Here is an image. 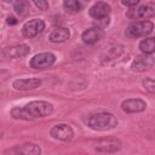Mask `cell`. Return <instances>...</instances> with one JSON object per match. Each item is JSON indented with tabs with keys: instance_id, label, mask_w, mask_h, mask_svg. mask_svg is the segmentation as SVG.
<instances>
[{
	"instance_id": "1",
	"label": "cell",
	"mask_w": 155,
	"mask_h": 155,
	"mask_svg": "<svg viewBox=\"0 0 155 155\" xmlns=\"http://www.w3.org/2000/svg\"><path fill=\"white\" fill-rule=\"evenodd\" d=\"M53 105L45 101H33L23 107H16L11 110V116L19 120H34L51 115Z\"/></svg>"
},
{
	"instance_id": "2",
	"label": "cell",
	"mask_w": 155,
	"mask_h": 155,
	"mask_svg": "<svg viewBox=\"0 0 155 155\" xmlns=\"http://www.w3.org/2000/svg\"><path fill=\"white\" fill-rule=\"evenodd\" d=\"M87 124H88V126L92 130H96V131H107V130H111V128L116 127L117 119L111 113L102 111V113H97V114L91 115L88 117Z\"/></svg>"
},
{
	"instance_id": "3",
	"label": "cell",
	"mask_w": 155,
	"mask_h": 155,
	"mask_svg": "<svg viewBox=\"0 0 155 155\" xmlns=\"http://www.w3.org/2000/svg\"><path fill=\"white\" fill-rule=\"evenodd\" d=\"M154 29V24L150 21H140L132 23L131 25L127 27L125 34L127 38H140V36H147L149 35Z\"/></svg>"
},
{
	"instance_id": "4",
	"label": "cell",
	"mask_w": 155,
	"mask_h": 155,
	"mask_svg": "<svg viewBox=\"0 0 155 155\" xmlns=\"http://www.w3.org/2000/svg\"><path fill=\"white\" fill-rule=\"evenodd\" d=\"M56 62V57L51 52H42L39 54H35L30 59V67L35 69H46L50 68Z\"/></svg>"
},
{
	"instance_id": "5",
	"label": "cell",
	"mask_w": 155,
	"mask_h": 155,
	"mask_svg": "<svg viewBox=\"0 0 155 155\" xmlns=\"http://www.w3.org/2000/svg\"><path fill=\"white\" fill-rule=\"evenodd\" d=\"M45 29V23L42 19H39V18H34V19H30L29 22L24 23L23 28H22V33L25 38H34L38 34H40L42 30Z\"/></svg>"
},
{
	"instance_id": "6",
	"label": "cell",
	"mask_w": 155,
	"mask_h": 155,
	"mask_svg": "<svg viewBox=\"0 0 155 155\" xmlns=\"http://www.w3.org/2000/svg\"><path fill=\"white\" fill-rule=\"evenodd\" d=\"M51 136L54 138V139H58V140H70L74 136V131L73 128L67 125V124H59V125H56L51 128Z\"/></svg>"
},
{
	"instance_id": "7",
	"label": "cell",
	"mask_w": 155,
	"mask_h": 155,
	"mask_svg": "<svg viewBox=\"0 0 155 155\" xmlns=\"http://www.w3.org/2000/svg\"><path fill=\"white\" fill-rule=\"evenodd\" d=\"M30 52V48L27 45H16L5 47L1 50V57L4 59L6 58H19L23 56H27Z\"/></svg>"
},
{
	"instance_id": "8",
	"label": "cell",
	"mask_w": 155,
	"mask_h": 155,
	"mask_svg": "<svg viewBox=\"0 0 155 155\" xmlns=\"http://www.w3.org/2000/svg\"><path fill=\"white\" fill-rule=\"evenodd\" d=\"M154 63H155L154 57L150 56V54H145L144 53V54L137 56L134 58V61L131 64V68L134 71H144V70L151 68L154 65Z\"/></svg>"
},
{
	"instance_id": "9",
	"label": "cell",
	"mask_w": 155,
	"mask_h": 155,
	"mask_svg": "<svg viewBox=\"0 0 155 155\" xmlns=\"http://www.w3.org/2000/svg\"><path fill=\"white\" fill-rule=\"evenodd\" d=\"M121 143L115 138H103L96 144V150L99 153H115L120 150Z\"/></svg>"
},
{
	"instance_id": "10",
	"label": "cell",
	"mask_w": 155,
	"mask_h": 155,
	"mask_svg": "<svg viewBox=\"0 0 155 155\" xmlns=\"http://www.w3.org/2000/svg\"><path fill=\"white\" fill-rule=\"evenodd\" d=\"M133 13H127L128 17L131 18H150L155 16V1H149L143 4L138 10H132Z\"/></svg>"
},
{
	"instance_id": "11",
	"label": "cell",
	"mask_w": 155,
	"mask_h": 155,
	"mask_svg": "<svg viewBox=\"0 0 155 155\" xmlns=\"http://www.w3.org/2000/svg\"><path fill=\"white\" fill-rule=\"evenodd\" d=\"M121 108L125 113H140L145 110L147 103L138 98H130L121 103Z\"/></svg>"
},
{
	"instance_id": "12",
	"label": "cell",
	"mask_w": 155,
	"mask_h": 155,
	"mask_svg": "<svg viewBox=\"0 0 155 155\" xmlns=\"http://www.w3.org/2000/svg\"><path fill=\"white\" fill-rule=\"evenodd\" d=\"M90 16L94 19H102V18H105V17H109V13H110V6L104 2V1H98L96 2L88 11Z\"/></svg>"
},
{
	"instance_id": "13",
	"label": "cell",
	"mask_w": 155,
	"mask_h": 155,
	"mask_svg": "<svg viewBox=\"0 0 155 155\" xmlns=\"http://www.w3.org/2000/svg\"><path fill=\"white\" fill-rule=\"evenodd\" d=\"M40 85H41V80L35 79V78L18 79V80H15L12 84V86L18 91H31V90L38 88Z\"/></svg>"
},
{
	"instance_id": "14",
	"label": "cell",
	"mask_w": 155,
	"mask_h": 155,
	"mask_svg": "<svg viewBox=\"0 0 155 155\" xmlns=\"http://www.w3.org/2000/svg\"><path fill=\"white\" fill-rule=\"evenodd\" d=\"M41 149L33 143H25L15 148V155H40Z\"/></svg>"
},
{
	"instance_id": "15",
	"label": "cell",
	"mask_w": 155,
	"mask_h": 155,
	"mask_svg": "<svg viewBox=\"0 0 155 155\" xmlns=\"http://www.w3.org/2000/svg\"><path fill=\"white\" fill-rule=\"evenodd\" d=\"M101 36H102V29L98 27H92L82 33V41L87 45H92L97 42L101 39Z\"/></svg>"
},
{
	"instance_id": "16",
	"label": "cell",
	"mask_w": 155,
	"mask_h": 155,
	"mask_svg": "<svg viewBox=\"0 0 155 155\" xmlns=\"http://www.w3.org/2000/svg\"><path fill=\"white\" fill-rule=\"evenodd\" d=\"M69 36H70L69 29H67V28H57L50 34L48 39L52 42H63V41L68 40Z\"/></svg>"
},
{
	"instance_id": "17",
	"label": "cell",
	"mask_w": 155,
	"mask_h": 155,
	"mask_svg": "<svg viewBox=\"0 0 155 155\" xmlns=\"http://www.w3.org/2000/svg\"><path fill=\"white\" fill-rule=\"evenodd\" d=\"M139 48L145 54H151L155 52V36L147 38L139 42Z\"/></svg>"
},
{
	"instance_id": "18",
	"label": "cell",
	"mask_w": 155,
	"mask_h": 155,
	"mask_svg": "<svg viewBox=\"0 0 155 155\" xmlns=\"http://www.w3.org/2000/svg\"><path fill=\"white\" fill-rule=\"evenodd\" d=\"M13 8H15V11L17 12V15H19V16H25V15L29 12L30 2H29V1H25V0L16 1V2L13 4Z\"/></svg>"
},
{
	"instance_id": "19",
	"label": "cell",
	"mask_w": 155,
	"mask_h": 155,
	"mask_svg": "<svg viewBox=\"0 0 155 155\" xmlns=\"http://www.w3.org/2000/svg\"><path fill=\"white\" fill-rule=\"evenodd\" d=\"M63 6L65 8L67 12H70V13H75V12H79L81 10V4L76 0H67L63 2Z\"/></svg>"
},
{
	"instance_id": "20",
	"label": "cell",
	"mask_w": 155,
	"mask_h": 155,
	"mask_svg": "<svg viewBox=\"0 0 155 155\" xmlns=\"http://www.w3.org/2000/svg\"><path fill=\"white\" fill-rule=\"evenodd\" d=\"M143 87L150 92V93H155V80L153 79H149V78H145L143 80Z\"/></svg>"
},
{
	"instance_id": "21",
	"label": "cell",
	"mask_w": 155,
	"mask_h": 155,
	"mask_svg": "<svg viewBox=\"0 0 155 155\" xmlns=\"http://www.w3.org/2000/svg\"><path fill=\"white\" fill-rule=\"evenodd\" d=\"M34 5H35L39 10H42V11H45V10L48 8V2L45 1V0H35V1H34Z\"/></svg>"
},
{
	"instance_id": "22",
	"label": "cell",
	"mask_w": 155,
	"mask_h": 155,
	"mask_svg": "<svg viewBox=\"0 0 155 155\" xmlns=\"http://www.w3.org/2000/svg\"><path fill=\"white\" fill-rule=\"evenodd\" d=\"M109 22H110V18L109 17H105V18H102V19H98L97 21V24H98V28H104V27H107L108 24H109Z\"/></svg>"
},
{
	"instance_id": "23",
	"label": "cell",
	"mask_w": 155,
	"mask_h": 155,
	"mask_svg": "<svg viewBox=\"0 0 155 155\" xmlns=\"http://www.w3.org/2000/svg\"><path fill=\"white\" fill-rule=\"evenodd\" d=\"M121 4H122V5H125V6L131 7V6H136V5L138 4V0H133V1H122Z\"/></svg>"
},
{
	"instance_id": "24",
	"label": "cell",
	"mask_w": 155,
	"mask_h": 155,
	"mask_svg": "<svg viewBox=\"0 0 155 155\" xmlns=\"http://www.w3.org/2000/svg\"><path fill=\"white\" fill-rule=\"evenodd\" d=\"M7 23L11 24V25H13V24L17 23V19H16L15 17H8V18H7Z\"/></svg>"
}]
</instances>
